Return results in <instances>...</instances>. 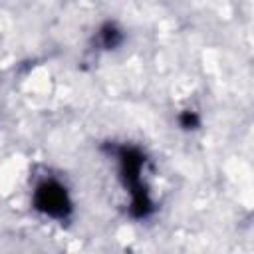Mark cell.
I'll list each match as a JSON object with an SVG mask.
<instances>
[{"label":"cell","instance_id":"obj_2","mask_svg":"<svg viewBox=\"0 0 254 254\" xmlns=\"http://www.w3.org/2000/svg\"><path fill=\"white\" fill-rule=\"evenodd\" d=\"M32 204L40 214L54 220H67L73 210V202L69 198L67 189L56 179H46L36 185Z\"/></svg>","mask_w":254,"mask_h":254},{"label":"cell","instance_id":"obj_3","mask_svg":"<svg viewBox=\"0 0 254 254\" xmlns=\"http://www.w3.org/2000/svg\"><path fill=\"white\" fill-rule=\"evenodd\" d=\"M97 42H99V46L103 50H115L123 42V32L115 24L107 22V24L101 26V30L97 34Z\"/></svg>","mask_w":254,"mask_h":254},{"label":"cell","instance_id":"obj_1","mask_svg":"<svg viewBox=\"0 0 254 254\" xmlns=\"http://www.w3.org/2000/svg\"><path fill=\"white\" fill-rule=\"evenodd\" d=\"M109 155L117 159L119 165V177L129 192V212L133 218H147L155 206L149 194V189L143 181V171H145V153L135 147V145H107Z\"/></svg>","mask_w":254,"mask_h":254},{"label":"cell","instance_id":"obj_4","mask_svg":"<svg viewBox=\"0 0 254 254\" xmlns=\"http://www.w3.org/2000/svg\"><path fill=\"white\" fill-rule=\"evenodd\" d=\"M179 123H181V127H185V129H196V127L200 125V117L196 115V111L185 109V111L179 115Z\"/></svg>","mask_w":254,"mask_h":254}]
</instances>
